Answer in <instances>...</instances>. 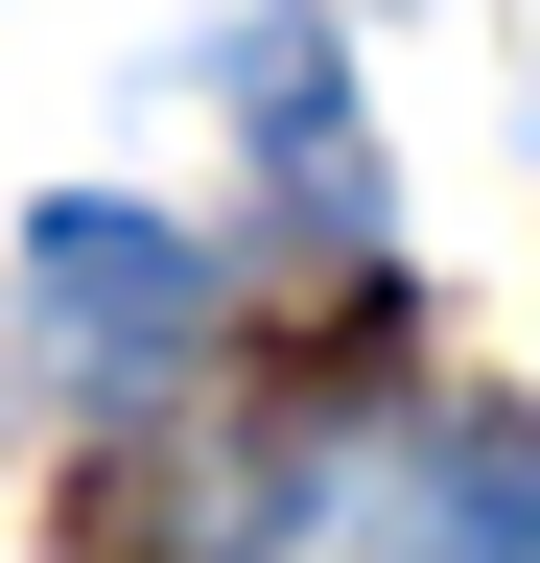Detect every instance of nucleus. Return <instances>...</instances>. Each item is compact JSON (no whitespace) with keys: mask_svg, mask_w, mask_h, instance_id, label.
<instances>
[{"mask_svg":"<svg viewBox=\"0 0 540 563\" xmlns=\"http://www.w3.org/2000/svg\"><path fill=\"white\" fill-rule=\"evenodd\" d=\"M24 306H47V352H71V376H118V399H142L165 376V352L188 329H212V258H188V235H142V211H24Z\"/></svg>","mask_w":540,"mask_h":563,"instance_id":"f257e3e1","label":"nucleus"},{"mask_svg":"<svg viewBox=\"0 0 540 563\" xmlns=\"http://www.w3.org/2000/svg\"><path fill=\"white\" fill-rule=\"evenodd\" d=\"M423 563H540V422H517V399H470V422H447Z\"/></svg>","mask_w":540,"mask_h":563,"instance_id":"f03ea898","label":"nucleus"}]
</instances>
